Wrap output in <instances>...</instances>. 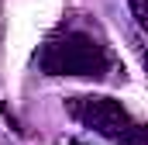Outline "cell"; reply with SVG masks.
I'll return each instance as SVG.
<instances>
[{"label":"cell","mask_w":148,"mask_h":145,"mask_svg":"<svg viewBox=\"0 0 148 145\" xmlns=\"http://www.w3.org/2000/svg\"><path fill=\"white\" fill-rule=\"evenodd\" d=\"M110 66L107 48L93 35L83 31H66L41 45L38 52V69L45 76H103Z\"/></svg>","instance_id":"cell-1"},{"label":"cell","mask_w":148,"mask_h":145,"mask_svg":"<svg viewBox=\"0 0 148 145\" xmlns=\"http://www.w3.org/2000/svg\"><path fill=\"white\" fill-rule=\"evenodd\" d=\"M127 7H131V17H134V24L145 31V28H148V0H127Z\"/></svg>","instance_id":"cell-3"},{"label":"cell","mask_w":148,"mask_h":145,"mask_svg":"<svg viewBox=\"0 0 148 145\" xmlns=\"http://www.w3.org/2000/svg\"><path fill=\"white\" fill-rule=\"evenodd\" d=\"M73 145H79V142H73Z\"/></svg>","instance_id":"cell-4"},{"label":"cell","mask_w":148,"mask_h":145,"mask_svg":"<svg viewBox=\"0 0 148 145\" xmlns=\"http://www.w3.org/2000/svg\"><path fill=\"white\" fill-rule=\"evenodd\" d=\"M66 110L76 121L110 142L121 145H145V128L131 117V110L121 100L103 97V93H79V97H66Z\"/></svg>","instance_id":"cell-2"}]
</instances>
